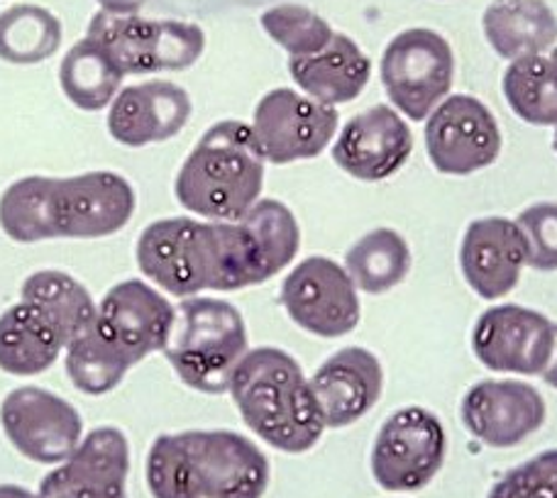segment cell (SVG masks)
<instances>
[{
  "mask_svg": "<svg viewBox=\"0 0 557 498\" xmlns=\"http://www.w3.org/2000/svg\"><path fill=\"white\" fill-rule=\"evenodd\" d=\"M135 206L131 182L115 172L25 176L0 196V231L20 245L101 240L133 221Z\"/></svg>",
  "mask_w": 557,
  "mask_h": 498,
  "instance_id": "1",
  "label": "cell"
},
{
  "mask_svg": "<svg viewBox=\"0 0 557 498\" xmlns=\"http://www.w3.org/2000/svg\"><path fill=\"white\" fill-rule=\"evenodd\" d=\"M135 257L139 272L176 298L264 284L252 237L240 221H154L139 235Z\"/></svg>",
  "mask_w": 557,
  "mask_h": 498,
  "instance_id": "2",
  "label": "cell"
},
{
  "mask_svg": "<svg viewBox=\"0 0 557 498\" xmlns=\"http://www.w3.org/2000/svg\"><path fill=\"white\" fill-rule=\"evenodd\" d=\"M145 480L152 498H262L270 460L240 433L184 431L157 437Z\"/></svg>",
  "mask_w": 557,
  "mask_h": 498,
  "instance_id": "3",
  "label": "cell"
},
{
  "mask_svg": "<svg viewBox=\"0 0 557 498\" xmlns=\"http://www.w3.org/2000/svg\"><path fill=\"white\" fill-rule=\"evenodd\" d=\"M250 431L286 455H301L323 437V418L292 354L278 347H255L243 357L227 386Z\"/></svg>",
  "mask_w": 557,
  "mask_h": 498,
  "instance_id": "4",
  "label": "cell"
},
{
  "mask_svg": "<svg viewBox=\"0 0 557 498\" xmlns=\"http://www.w3.org/2000/svg\"><path fill=\"white\" fill-rule=\"evenodd\" d=\"M264 164L252 125L243 121L215 123L178 169L176 201L206 221H240L260 201Z\"/></svg>",
  "mask_w": 557,
  "mask_h": 498,
  "instance_id": "5",
  "label": "cell"
},
{
  "mask_svg": "<svg viewBox=\"0 0 557 498\" xmlns=\"http://www.w3.org/2000/svg\"><path fill=\"white\" fill-rule=\"evenodd\" d=\"M174 325L164 357L182 382L194 391L221 396L250 352L243 313L221 298L191 296L174 306Z\"/></svg>",
  "mask_w": 557,
  "mask_h": 498,
  "instance_id": "6",
  "label": "cell"
},
{
  "mask_svg": "<svg viewBox=\"0 0 557 498\" xmlns=\"http://www.w3.org/2000/svg\"><path fill=\"white\" fill-rule=\"evenodd\" d=\"M86 37L96 39L125 76L184 72L201 59L203 29L182 20H147L98 10Z\"/></svg>",
  "mask_w": 557,
  "mask_h": 498,
  "instance_id": "7",
  "label": "cell"
},
{
  "mask_svg": "<svg viewBox=\"0 0 557 498\" xmlns=\"http://www.w3.org/2000/svg\"><path fill=\"white\" fill-rule=\"evenodd\" d=\"M380 69L382 86L396 111L421 123L450 94L455 54L435 29L411 27L386 45Z\"/></svg>",
  "mask_w": 557,
  "mask_h": 498,
  "instance_id": "8",
  "label": "cell"
},
{
  "mask_svg": "<svg viewBox=\"0 0 557 498\" xmlns=\"http://www.w3.org/2000/svg\"><path fill=\"white\" fill-rule=\"evenodd\" d=\"M445 427L433 411L406 406L386 418L372 445V476L384 491H421L443 470Z\"/></svg>",
  "mask_w": 557,
  "mask_h": 498,
  "instance_id": "9",
  "label": "cell"
},
{
  "mask_svg": "<svg viewBox=\"0 0 557 498\" xmlns=\"http://www.w3.org/2000/svg\"><path fill=\"white\" fill-rule=\"evenodd\" d=\"M341 117L333 105L298 94L294 88H274L255 108L252 133L264 162L294 164L315 159L333 142Z\"/></svg>",
  "mask_w": 557,
  "mask_h": 498,
  "instance_id": "10",
  "label": "cell"
},
{
  "mask_svg": "<svg viewBox=\"0 0 557 498\" xmlns=\"http://www.w3.org/2000/svg\"><path fill=\"white\" fill-rule=\"evenodd\" d=\"M425 152L445 176H470L492 166L502 154V133L480 98L447 96L425 117Z\"/></svg>",
  "mask_w": 557,
  "mask_h": 498,
  "instance_id": "11",
  "label": "cell"
},
{
  "mask_svg": "<svg viewBox=\"0 0 557 498\" xmlns=\"http://www.w3.org/2000/svg\"><path fill=\"white\" fill-rule=\"evenodd\" d=\"M282 306L306 333L343 337L360 325V298L350 274L331 257H308L282 284Z\"/></svg>",
  "mask_w": 557,
  "mask_h": 498,
  "instance_id": "12",
  "label": "cell"
},
{
  "mask_svg": "<svg viewBox=\"0 0 557 498\" xmlns=\"http://www.w3.org/2000/svg\"><path fill=\"white\" fill-rule=\"evenodd\" d=\"M0 427L29 462L62 464L82 443L84 421L66 398L39 386H20L3 398Z\"/></svg>",
  "mask_w": 557,
  "mask_h": 498,
  "instance_id": "13",
  "label": "cell"
},
{
  "mask_svg": "<svg viewBox=\"0 0 557 498\" xmlns=\"http://www.w3.org/2000/svg\"><path fill=\"white\" fill-rule=\"evenodd\" d=\"M555 323L533 308L504 303L476 318L472 352L486 370L539 376L553 360Z\"/></svg>",
  "mask_w": 557,
  "mask_h": 498,
  "instance_id": "14",
  "label": "cell"
},
{
  "mask_svg": "<svg viewBox=\"0 0 557 498\" xmlns=\"http://www.w3.org/2000/svg\"><path fill=\"white\" fill-rule=\"evenodd\" d=\"M545 415L548 408L539 388L516 378H482L460 403L467 433L496 450L529 440L543 427Z\"/></svg>",
  "mask_w": 557,
  "mask_h": 498,
  "instance_id": "15",
  "label": "cell"
},
{
  "mask_svg": "<svg viewBox=\"0 0 557 498\" xmlns=\"http://www.w3.org/2000/svg\"><path fill=\"white\" fill-rule=\"evenodd\" d=\"M176 308L139 278L108 288L98 303L96 323L131 364L143 362L152 352H162L172 333Z\"/></svg>",
  "mask_w": 557,
  "mask_h": 498,
  "instance_id": "16",
  "label": "cell"
},
{
  "mask_svg": "<svg viewBox=\"0 0 557 498\" xmlns=\"http://www.w3.org/2000/svg\"><path fill=\"white\" fill-rule=\"evenodd\" d=\"M413 133L401 113L389 105H374L343 125L333 145V162L357 182H384L409 162Z\"/></svg>",
  "mask_w": 557,
  "mask_h": 498,
  "instance_id": "17",
  "label": "cell"
},
{
  "mask_svg": "<svg viewBox=\"0 0 557 498\" xmlns=\"http://www.w3.org/2000/svg\"><path fill=\"white\" fill-rule=\"evenodd\" d=\"M131 474V443L117 427H96L39 484L37 498H115Z\"/></svg>",
  "mask_w": 557,
  "mask_h": 498,
  "instance_id": "18",
  "label": "cell"
},
{
  "mask_svg": "<svg viewBox=\"0 0 557 498\" xmlns=\"http://www.w3.org/2000/svg\"><path fill=\"white\" fill-rule=\"evenodd\" d=\"M525 264L529 247L516 221L492 215L467 225L460 242V272L484 301L509 296L519 286Z\"/></svg>",
  "mask_w": 557,
  "mask_h": 498,
  "instance_id": "19",
  "label": "cell"
},
{
  "mask_svg": "<svg viewBox=\"0 0 557 498\" xmlns=\"http://www.w3.org/2000/svg\"><path fill=\"white\" fill-rule=\"evenodd\" d=\"M191 96L174 82H154L125 86L113 98L108 111V133L117 145L147 147L176 137L191 121Z\"/></svg>",
  "mask_w": 557,
  "mask_h": 498,
  "instance_id": "20",
  "label": "cell"
},
{
  "mask_svg": "<svg viewBox=\"0 0 557 498\" xmlns=\"http://www.w3.org/2000/svg\"><path fill=\"white\" fill-rule=\"evenodd\" d=\"M311 391L325 427H347L380 403L384 394V370L364 347H343L318 366Z\"/></svg>",
  "mask_w": 557,
  "mask_h": 498,
  "instance_id": "21",
  "label": "cell"
},
{
  "mask_svg": "<svg viewBox=\"0 0 557 498\" xmlns=\"http://www.w3.org/2000/svg\"><path fill=\"white\" fill-rule=\"evenodd\" d=\"M288 74L306 96L325 105H343L364 91L372 62L352 37L333 33L331 42L306 57H288Z\"/></svg>",
  "mask_w": 557,
  "mask_h": 498,
  "instance_id": "22",
  "label": "cell"
},
{
  "mask_svg": "<svg viewBox=\"0 0 557 498\" xmlns=\"http://www.w3.org/2000/svg\"><path fill=\"white\" fill-rule=\"evenodd\" d=\"M486 42L502 59L548 52L557 42V15L545 0H492L482 15Z\"/></svg>",
  "mask_w": 557,
  "mask_h": 498,
  "instance_id": "23",
  "label": "cell"
},
{
  "mask_svg": "<svg viewBox=\"0 0 557 498\" xmlns=\"http://www.w3.org/2000/svg\"><path fill=\"white\" fill-rule=\"evenodd\" d=\"M64 350L59 333L33 306L15 303L0 313V372L37 376L54 366Z\"/></svg>",
  "mask_w": 557,
  "mask_h": 498,
  "instance_id": "24",
  "label": "cell"
},
{
  "mask_svg": "<svg viewBox=\"0 0 557 498\" xmlns=\"http://www.w3.org/2000/svg\"><path fill=\"white\" fill-rule=\"evenodd\" d=\"M20 301L33 306L54 327L64 347L96 321L98 306L88 288L59 269H39L23 284Z\"/></svg>",
  "mask_w": 557,
  "mask_h": 498,
  "instance_id": "25",
  "label": "cell"
},
{
  "mask_svg": "<svg viewBox=\"0 0 557 498\" xmlns=\"http://www.w3.org/2000/svg\"><path fill=\"white\" fill-rule=\"evenodd\" d=\"M123 78L125 74L113 57L91 37L78 39L59 64V86L69 101L86 113H98L111 105Z\"/></svg>",
  "mask_w": 557,
  "mask_h": 498,
  "instance_id": "26",
  "label": "cell"
},
{
  "mask_svg": "<svg viewBox=\"0 0 557 498\" xmlns=\"http://www.w3.org/2000/svg\"><path fill=\"white\" fill-rule=\"evenodd\" d=\"M345 272L357 291L370 296L392 291L411 272L409 242L392 227H376L347 249Z\"/></svg>",
  "mask_w": 557,
  "mask_h": 498,
  "instance_id": "27",
  "label": "cell"
},
{
  "mask_svg": "<svg viewBox=\"0 0 557 498\" xmlns=\"http://www.w3.org/2000/svg\"><path fill=\"white\" fill-rule=\"evenodd\" d=\"M62 37V20L47 8L23 3L0 13V59L8 64L47 62L59 52Z\"/></svg>",
  "mask_w": 557,
  "mask_h": 498,
  "instance_id": "28",
  "label": "cell"
},
{
  "mask_svg": "<svg viewBox=\"0 0 557 498\" xmlns=\"http://www.w3.org/2000/svg\"><path fill=\"white\" fill-rule=\"evenodd\" d=\"M64 350L66 374L78 391L86 396L111 394L133 370L131 360L108 340L96 321L84 333H78Z\"/></svg>",
  "mask_w": 557,
  "mask_h": 498,
  "instance_id": "29",
  "label": "cell"
},
{
  "mask_svg": "<svg viewBox=\"0 0 557 498\" xmlns=\"http://www.w3.org/2000/svg\"><path fill=\"white\" fill-rule=\"evenodd\" d=\"M504 98L523 123L557 127V74L550 57L513 59L504 72Z\"/></svg>",
  "mask_w": 557,
  "mask_h": 498,
  "instance_id": "30",
  "label": "cell"
},
{
  "mask_svg": "<svg viewBox=\"0 0 557 498\" xmlns=\"http://www.w3.org/2000/svg\"><path fill=\"white\" fill-rule=\"evenodd\" d=\"M240 223L252 237L264 282H270L272 276L294 262L298 247H301V231H298L292 208L276 201V198H260L240 217Z\"/></svg>",
  "mask_w": 557,
  "mask_h": 498,
  "instance_id": "31",
  "label": "cell"
},
{
  "mask_svg": "<svg viewBox=\"0 0 557 498\" xmlns=\"http://www.w3.org/2000/svg\"><path fill=\"white\" fill-rule=\"evenodd\" d=\"M260 23L264 33L288 52V57H306L323 49L333 37V27L313 13L311 8L284 3L264 10Z\"/></svg>",
  "mask_w": 557,
  "mask_h": 498,
  "instance_id": "32",
  "label": "cell"
},
{
  "mask_svg": "<svg viewBox=\"0 0 557 498\" xmlns=\"http://www.w3.org/2000/svg\"><path fill=\"white\" fill-rule=\"evenodd\" d=\"M486 498H557V447L506 472Z\"/></svg>",
  "mask_w": 557,
  "mask_h": 498,
  "instance_id": "33",
  "label": "cell"
},
{
  "mask_svg": "<svg viewBox=\"0 0 557 498\" xmlns=\"http://www.w3.org/2000/svg\"><path fill=\"white\" fill-rule=\"evenodd\" d=\"M516 225L521 227L529 247V266L535 272H557V203L529 206Z\"/></svg>",
  "mask_w": 557,
  "mask_h": 498,
  "instance_id": "34",
  "label": "cell"
},
{
  "mask_svg": "<svg viewBox=\"0 0 557 498\" xmlns=\"http://www.w3.org/2000/svg\"><path fill=\"white\" fill-rule=\"evenodd\" d=\"M0 498H37V494L17 484H0Z\"/></svg>",
  "mask_w": 557,
  "mask_h": 498,
  "instance_id": "35",
  "label": "cell"
},
{
  "mask_svg": "<svg viewBox=\"0 0 557 498\" xmlns=\"http://www.w3.org/2000/svg\"><path fill=\"white\" fill-rule=\"evenodd\" d=\"M541 376H543L545 384L557 388V325H555V350H553V360H550V364H548V370H545Z\"/></svg>",
  "mask_w": 557,
  "mask_h": 498,
  "instance_id": "36",
  "label": "cell"
},
{
  "mask_svg": "<svg viewBox=\"0 0 557 498\" xmlns=\"http://www.w3.org/2000/svg\"><path fill=\"white\" fill-rule=\"evenodd\" d=\"M550 64H553V69H555V74H557V47L553 49V54H550Z\"/></svg>",
  "mask_w": 557,
  "mask_h": 498,
  "instance_id": "37",
  "label": "cell"
},
{
  "mask_svg": "<svg viewBox=\"0 0 557 498\" xmlns=\"http://www.w3.org/2000/svg\"><path fill=\"white\" fill-rule=\"evenodd\" d=\"M553 149H555V154H557V127H555V137H553Z\"/></svg>",
  "mask_w": 557,
  "mask_h": 498,
  "instance_id": "38",
  "label": "cell"
},
{
  "mask_svg": "<svg viewBox=\"0 0 557 498\" xmlns=\"http://www.w3.org/2000/svg\"><path fill=\"white\" fill-rule=\"evenodd\" d=\"M115 498H127V494H121V496H115Z\"/></svg>",
  "mask_w": 557,
  "mask_h": 498,
  "instance_id": "39",
  "label": "cell"
}]
</instances>
